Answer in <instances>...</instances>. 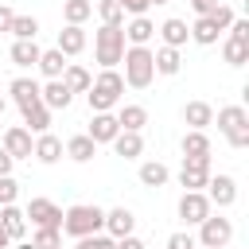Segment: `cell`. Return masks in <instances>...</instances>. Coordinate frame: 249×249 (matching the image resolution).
Returning a JSON list of instances; mask_svg holds the SVG:
<instances>
[{"label": "cell", "mask_w": 249, "mask_h": 249, "mask_svg": "<svg viewBox=\"0 0 249 249\" xmlns=\"http://www.w3.org/2000/svg\"><path fill=\"white\" fill-rule=\"evenodd\" d=\"M121 97H124V78H121L117 70H101V74L89 82V89H86L89 113H109L113 105H121Z\"/></svg>", "instance_id": "obj_1"}, {"label": "cell", "mask_w": 249, "mask_h": 249, "mask_svg": "<svg viewBox=\"0 0 249 249\" xmlns=\"http://www.w3.org/2000/svg\"><path fill=\"white\" fill-rule=\"evenodd\" d=\"M105 230V210L93 206V202H74L62 210V233H70L74 241L86 237V233H101Z\"/></svg>", "instance_id": "obj_2"}, {"label": "cell", "mask_w": 249, "mask_h": 249, "mask_svg": "<svg viewBox=\"0 0 249 249\" xmlns=\"http://www.w3.org/2000/svg\"><path fill=\"white\" fill-rule=\"evenodd\" d=\"M124 47H128V43H124V31H121V27L101 23V27L93 31V62H97L101 70H117Z\"/></svg>", "instance_id": "obj_3"}, {"label": "cell", "mask_w": 249, "mask_h": 249, "mask_svg": "<svg viewBox=\"0 0 249 249\" xmlns=\"http://www.w3.org/2000/svg\"><path fill=\"white\" fill-rule=\"evenodd\" d=\"M121 62H124V74H121L124 86L148 89V86L156 82V62H152V51H148V47H124Z\"/></svg>", "instance_id": "obj_4"}, {"label": "cell", "mask_w": 249, "mask_h": 249, "mask_svg": "<svg viewBox=\"0 0 249 249\" xmlns=\"http://www.w3.org/2000/svg\"><path fill=\"white\" fill-rule=\"evenodd\" d=\"M218 128L230 140V148H249V113H245V105H222L218 109Z\"/></svg>", "instance_id": "obj_5"}, {"label": "cell", "mask_w": 249, "mask_h": 249, "mask_svg": "<svg viewBox=\"0 0 249 249\" xmlns=\"http://www.w3.org/2000/svg\"><path fill=\"white\" fill-rule=\"evenodd\" d=\"M230 237H233V222L210 210V214L198 222V237H195V241H198L202 249H226V245H230Z\"/></svg>", "instance_id": "obj_6"}, {"label": "cell", "mask_w": 249, "mask_h": 249, "mask_svg": "<svg viewBox=\"0 0 249 249\" xmlns=\"http://www.w3.org/2000/svg\"><path fill=\"white\" fill-rule=\"evenodd\" d=\"M202 191H206L210 206H218V210H226V206L237 202V183H233V175H210Z\"/></svg>", "instance_id": "obj_7"}, {"label": "cell", "mask_w": 249, "mask_h": 249, "mask_svg": "<svg viewBox=\"0 0 249 249\" xmlns=\"http://www.w3.org/2000/svg\"><path fill=\"white\" fill-rule=\"evenodd\" d=\"M210 210H214V206H210L206 191H183V198H179V218H183L187 226H198Z\"/></svg>", "instance_id": "obj_8"}, {"label": "cell", "mask_w": 249, "mask_h": 249, "mask_svg": "<svg viewBox=\"0 0 249 249\" xmlns=\"http://www.w3.org/2000/svg\"><path fill=\"white\" fill-rule=\"evenodd\" d=\"M23 214L31 218V226H54V230H62V206H54L51 198H31Z\"/></svg>", "instance_id": "obj_9"}, {"label": "cell", "mask_w": 249, "mask_h": 249, "mask_svg": "<svg viewBox=\"0 0 249 249\" xmlns=\"http://www.w3.org/2000/svg\"><path fill=\"white\" fill-rule=\"evenodd\" d=\"M31 148H35V140H31V132H27L23 124H12V128L4 132V152H8L12 160H31Z\"/></svg>", "instance_id": "obj_10"}, {"label": "cell", "mask_w": 249, "mask_h": 249, "mask_svg": "<svg viewBox=\"0 0 249 249\" xmlns=\"http://www.w3.org/2000/svg\"><path fill=\"white\" fill-rule=\"evenodd\" d=\"M206 179H210V160H183V167H179V187L202 191Z\"/></svg>", "instance_id": "obj_11"}, {"label": "cell", "mask_w": 249, "mask_h": 249, "mask_svg": "<svg viewBox=\"0 0 249 249\" xmlns=\"http://www.w3.org/2000/svg\"><path fill=\"white\" fill-rule=\"evenodd\" d=\"M39 101L54 113V109H66V105L74 101V93L66 89V82H62V78H47V86H39Z\"/></svg>", "instance_id": "obj_12"}, {"label": "cell", "mask_w": 249, "mask_h": 249, "mask_svg": "<svg viewBox=\"0 0 249 249\" xmlns=\"http://www.w3.org/2000/svg\"><path fill=\"white\" fill-rule=\"evenodd\" d=\"M117 132H121V124H117V113H113V109H109V113H93V121H89V128H86V136H89L93 144H109Z\"/></svg>", "instance_id": "obj_13"}, {"label": "cell", "mask_w": 249, "mask_h": 249, "mask_svg": "<svg viewBox=\"0 0 249 249\" xmlns=\"http://www.w3.org/2000/svg\"><path fill=\"white\" fill-rule=\"evenodd\" d=\"M121 31H124V43H128V47H148L152 35H156V23H152L148 16H132Z\"/></svg>", "instance_id": "obj_14"}, {"label": "cell", "mask_w": 249, "mask_h": 249, "mask_svg": "<svg viewBox=\"0 0 249 249\" xmlns=\"http://www.w3.org/2000/svg\"><path fill=\"white\" fill-rule=\"evenodd\" d=\"M179 148H183V160H210V136L202 128H187Z\"/></svg>", "instance_id": "obj_15"}, {"label": "cell", "mask_w": 249, "mask_h": 249, "mask_svg": "<svg viewBox=\"0 0 249 249\" xmlns=\"http://www.w3.org/2000/svg\"><path fill=\"white\" fill-rule=\"evenodd\" d=\"M19 113H23V128H27V132H35V136H39V132H51V109H47L43 101L23 105Z\"/></svg>", "instance_id": "obj_16"}, {"label": "cell", "mask_w": 249, "mask_h": 249, "mask_svg": "<svg viewBox=\"0 0 249 249\" xmlns=\"http://www.w3.org/2000/svg\"><path fill=\"white\" fill-rule=\"evenodd\" d=\"M109 144H113V152H117L121 160H140V156H144V136H140V132H124V128H121Z\"/></svg>", "instance_id": "obj_17"}, {"label": "cell", "mask_w": 249, "mask_h": 249, "mask_svg": "<svg viewBox=\"0 0 249 249\" xmlns=\"http://www.w3.org/2000/svg\"><path fill=\"white\" fill-rule=\"evenodd\" d=\"M132 226H136V214H132L128 206L105 210V233H109V237H124V233H132Z\"/></svg>", "instance_id": "obj_18"}, {"label": "cell", "mask_w": 249, "mask_h": 249, "mask_svg": "<svg viewBox=\"0 0 249 249\" xmlns=\"http://www.w3.org/2000/svg\"><path fill=\"white\" fill-rule=\"evenodd\" d=\"M156 35L163 39V47H183L187 39H191V27H187V19H163L160 27H156Z\"/></svg>", "instance_id": "obj_19"}, {"label": "cell", "mask_w": 249, "mask_h": 249, "mask_svg": "<svg viewBox=\"0 0 249 249\" xmlns=\"http://www.w3.org/2000/svg\"><path fill=\"white\" fill-rule=\"evenodd\" d=\"M66 58H74V54H82L86 51V31L78 27V23H66L62 31H58V43H54Z\"/></svg>", "instance_id": "obj_20"}, {"label": "cell", "mask_w": 249, "mask_h": 249, "mask_svg": "<svg viewBox=\"0 0 249 249\" xmlns=\"http://www.w3.org/2000/svg\"><path fill=\"white\" fill-rule=\"evenodd\" d=\"M152 62H156V74H163V78H175V74L183 70L179 47H160V51H152Z\"/></svg>", "instance_id": "obj_21"}, {"label": "cell", "mask_w": 249, "mask_h": 249, "mask_svg": "<svg viewBox=\"0 0 249 249\" xmlns=\"http://www.w3.org/2000/svg\"><path fill=\"white\" fill-rule=\"evenodd\" d=\"M31 156H35L39 163H58V160H62V140H58L54 132H39V140H35Z\"/></svg>", "instance_id": "obj_22"}, {"label": "cell", "mask_w": 249, "mask_h": 249, "mask_svg": "<svg viewBox=\"0 0 249 249\" xmlns=\"http://www.w3.org/2000/svg\"><path fill=\"white\" fill-rule=\"evenodd\" d=\"M62 156H70L74 163H89V160L97 156V144H93L86 132H78V136H70V140L62 144Z\"/></svg>", "instance_id": "obj_23"}, {"label": "cell", "mask_w": 249, "mask_h": 249, "mask_svg": "<svg viewBox=\"0 0 249 249\" xmlns=\"http://www.w3.org/2000/svg\"><path fill=\"white\" fill-rule=\"evenodd\" d=\"M0 222H4V230H8V237H12V241H23V233H27V214H23L16 202L0 206Z\"/></svg>", "instance_id": "obj_24"}, {"label": "cell", "mask_w": 249, "mask_h": 249, "mask_svg": "<svg viewBox=\"0 0 249 249\" xmlns=\"http://www.w3.org/2000/svg\"><path fill=\"white\" fill-rule=\"evenodd\" d=\"M8 58H12L19 70H31V66L39 62V43H35V39H16L12 51H8Z\"/></svg>", "instance_id": "obj_25"}, {"label": "cell", "mask_w": 249, "mask_h": 249, "mask_svg": "<svg viewBox=\"0 0 249 249\" xmlns=\"http://www.w3.org/2000/svg\"><path fill=\"white\" fill-rule=\"evenodd\" d=\"M8 93H12V101H16L19 109H23V105L39 101V82H35V78H27V74H19V78H12Z\"/></svg>", "instance_id": "obj_26"}, {"label": "cell", "mask_w": 249, "mask_h": 249, "mask_svg": "<svg viewBox=\"0 0 249 249\" xmlns=\"http://www.w3.org/2000/svg\"><path fill=\"white\" fill-rule=\"evenodd\" d=\"M183 124L206 132V124H214V109H210L206 101H187V105H183Z\"/></svg>", "instance_id": "obj_27"}, {"label": "cell", "mask_w": 249, "mask_h": 249, "mask_svg": "<svg viewBox=\"0 0 249 249\" xmlns=\"http://www.w3.org/2000/svg\"><path fill=\"white\" fill-rule=\"evenodd\" d=\"M117 124H121L124 132H144L148 109H144V105H121V109H117Z\"/></svg>", "instance_id": "obj_28"}, {"label": "cell", "mask_w": 249, "mask_h": 249, "mask_svg": "<svg viewBox=\"0 0 249 249\" xmlns=\"http://www.w3.org/2000/svg\"><path fill=\"white\" fill-rule=\"evenodd\" d=\"M35 66L43 70V78H62V70H66V54H62L58 47L39 51V62H35Z\"/></svg>", "instance_id": "obj_29"}, {"label": "cell", "mask_w": 249, "mask_h": 249, "mask_svg": "<svg viewBox=\"0 0 249 249\" xmlns=\"http://www.w3.org/2000/svg\"><path fill=\"white\" fill-rule=\"evenodd\" d=\"M62 82H66V89H70V93H86V89H89V82H93V74H89L86 66H78V62H66Z\"/></svg>", "instance_id": "obj_30"}, {"label": "cell", "mask_w": 249, "mask_h": 249, "mask_svg": "<svg viewBox=\"0 0 249 249\" xmlns=\"http://www.w3.org/2000/svg\"><path fill=\"white\" fill-rule=\"evenodd\" d=\"M218 35H222V31H218V23H214L210 16H198V19L191 23V39H195L198 47H210V43H218Z\"/></svg>", "instance_id": "obj_31"}, {"label": "cell", "mask_w": 249, "mask_h": 249, "mask_svg": "<svg viewBox=\"0 0 249 249\" xmlns=\"http://www.w3.org/2000/svg\"><path fill=\"white\" fill-rule=\"evenodd\" d=\"M136 175H140V183H144V187H163V183L171 179V171H167L160 160H144Z\"/></svg>", "instance_id": "obj_32"}, {"label": "cell", "mask_w": 249, "mask_h": 249, "mask_svg": "<svg viewBox=\"0 0 249 249\" xmlns=\"http://www.w3.org/2000/svg\"><path fill=\"white\" fill-rule=\"evenodd\" d=\"M89 16H93V0H62V19L66 23H78L82 27Z\"/></svg>", "instance_id": "obj_33"}, {"label": "cell", "mask_w": 249, "mask_h": 249, "mask_svg": "<svg viewBox=\"0 0 249 249\" xmlns=\"http://www.w3.org/2000/svg\"><path fill=\"white\" fill-rule=\"evenodd\" d=\"M31 245H35V249H62V230H54V226H35Z\"/></svg>", "instance_id": "obj_34"}, {"label": "cell", "mask_w": 249, "mask_h": 249, "mask_svg": "<svg viewBox=\"0 0 249 249\" xmlns=\"http://www.w3.org/2000/svg\"><path fill=\"white\" fill-rule=\"evenodd\" d=\"M222 58H226L230 66H245V62H249V43L226 39V43H222Z\"/></svg>", "instance_id": "obj_35"}, {"label": "cell", "mask_w": 249, "mask_h": 249, "mask_svg": "<svg viewBox=\"0 0 249 249\" xmlns=\"http://www.w3.org/2000/svg\"><path fill=\"white\" fill-rule=\"evenodd\" d=\"M93 8H97V16H101V23H113V27H124V8H121L117 0H97Z\"/></svg>", "instance_id": "obj_36"}, {"label": "cell", "mask_w": 249, "mask_h": 249, "mask_svg": "<svg viewBox=\"0 0 249 249\" xmlns=\"http://www.w3.org/2000/svg\"><path fill=\"white\" fill-rule=\"evenodd\" d=\"M16 39H35L39 35V19L35 16H12V27H8Z\"/></svg>", "instance_id": "obj_37"}, {"label": "cell", "mask_w": 249, "mask_h": 249, "mask_svg": "<svg viewBox=\"0 0 249 249\" xmlns=\"http://www.w3.org/2000/svg\"><path fill=\"white\" fill-rule=\"evenodd\" d=\"M74 249H117V237H109V233H86V237H78Z\"/></svg>", "instance_id": "obj_38"}, {"label": "cell", "mask_w": 249, "mask_h": 249, "mask_svg": "<svg viewBox=\"0 0 249 249\" xmlns=\"http://www.w3.org/2000/svg\"><path fill=\"white\" fill-rule=\"evenodd\" d=\"M19 198V183L12 179V175H0V206H8V202H16Z\"/></svg>", "instance_id": "obj_39"}, {"label": "cell", "mask_w": 249, "mask_h": 249, "mask_svg": "<svg viewBox=\"0 0 249 249\" xmlns=\"http://www.w3.org/2000/svg\"><path fill=\"white\" fill-rule=\"evenodd\" d=\"M198 241H195V233H187V230H179V233H171L167 237V245L163 249H195Z\"/></svg>", "instance_id": "obj_40"}, {"label": "cell", "mask_w": 249, "mask_h": 249, "mask_svg": "<svg viewBox=\"0 0 249 249\" xmlns=\"http://www.w3.org/2000/svg\"><path fill=\"white\" fill-rule=\"evenodd\" d=\"M210 19H214V23H218V31H226V27H230V23H233V8H226V4H218V8H214V12H210Z\"/></svg>", "instance_id": "obj_41"}, {"label": "cell", "mask_w": 249, "mask_h": 249, "mask_svg": "<svg viewBox=\"0 0 249 249\" xmlns=\"http://www.w3.org/2000/svg\"><path fill=\"white\" fill-rule=\"evenodd\" d=\"M226 31H230V39H237V43H249V19H237V16H233V23H230Z\"/></svg>", "instance_id": "obj_42"}, {"label": "cell", "mask_w": 249, "mask_h": 249, "mask_svg": "<svg viewBox=\"0 0 249 249\" xmlns=\"http://www.w3.org/2000/svg\"><path fill=\"white\" fill-rule=\"evenodd\" d=\"M117 4L124 8V16H148V8H152L148 0H117Z\"/></svg>", "instance_id": "obj_43"}, {"label": "cell", "mask_w": 249, "mask_h": 249, "mask_svg": "<svg viewBox=\"0 0 249 249\" xmlns=\"http://www.w3.org/2000/svg\"><path fill=\"white\" fill-rule=\"evenodd\" d=\"M117 249H148L136 233H124V237H117Z\"/></svg>", "instance_id": "obj_44"}, {"label": "cell", "mask_w": 249, "mask_h": 249, "mask_svg": "<svg viewBox=\"0 0 249 249\" xmlns=\"http://www.w3.org/2000/svg\"><path fill=\"white\" fill-rule=\"evenodd\" d=\"M191 8H195L198 16H210V12L218 8V0H191Z\"/></svg>", "instance_id": "obj_45"}, {"label": "cell", "mask_w": 249, "mask_h": 249, "mask_svg": "<svg viewBox=\"0 0 249 249\" xmlns=\"http://www.w3.org/2000/svg\"><path fill=\"white\" fill-rule=\"evenodd\" d=\"M12 16H16V12H12L8 4H0V31H8V27H12Z\"/></svg>", "instance_id": "obj_46"}, {"label": "cell", "mask_w": 249, "mask_h": 249, "mask_svg": "<svg viewBox=\"0 0 249 249\" xmlns=\"http://www.w3.org/2000/svg\"><path fill=\"white\" fill-rule=\"evenodd\" d=\"M12 163H16V160H12V156L4 152V144H0V175H12Z\"/></svg>", "instance_id": "obj_47"}, {"label": "cell", "mask_w": 249, "mask_h": 249, "mask_svg": "<svg viewBox=\"0 0 249 249\" xmlns=\"http://www.w3.org/2000/svg\"><path fill=\"white\" fill-rule=\"evenodd\" d=\"M0 249H12V237H8V230H4V222H0Z\"/></svg>", "instance_id": "obj_48"}, {"label": "cell", "mask_w": 249, "mask_h": 249, "mask_svg": "<svg viewBox=\"0 0 249 249\" xmlns=\"http://www.w3.org/2000/svg\"><path fill=\"white\" fill-rule=\"evenodd\" d=\"M16 249H35V245H31V241H19V245H16Z\"/></svg>", "instance_id": "obj_49"}, {"label": "cell", "mask_w": 249, "mask_h": 249, "mask_svg": "<svg viewBox=\"0 0 249 249\" xmlns=\"http://www.w3.org/2000/svg\"><path fill=\"white\" fill-rule=\"evenodd\" d=\"M4 109H8V101H4V97H0V117H4Z\"/></svg>", "instance_id": "obj_50"}, {"label": "cell", "mask_w": 249, "mask_h": 249, "mask_svg": "<svg viewBox=\"0 0 249 249\" xmlns=\"http://www.w3.org/2000/svg\"><path fill=\"white\" fill-rule=\"evenodd\" d=\"M148 4H167V0H148Z\"/></svg>", "instance_id": "obj_51"}, {"label": "cell", "mask_w": 249, "mask_h": 249, "mask_svg": "<svg viewBox=\"0 0 249 249\" xmlns=\"http://www.w3.org/2000/svg\"><path fill=\"white\" fill-rule=\"evenodd\" d=\"M195 249H202V245H195Z\"/></svg>", "instance_id": "obj_52"}]
</instances>
